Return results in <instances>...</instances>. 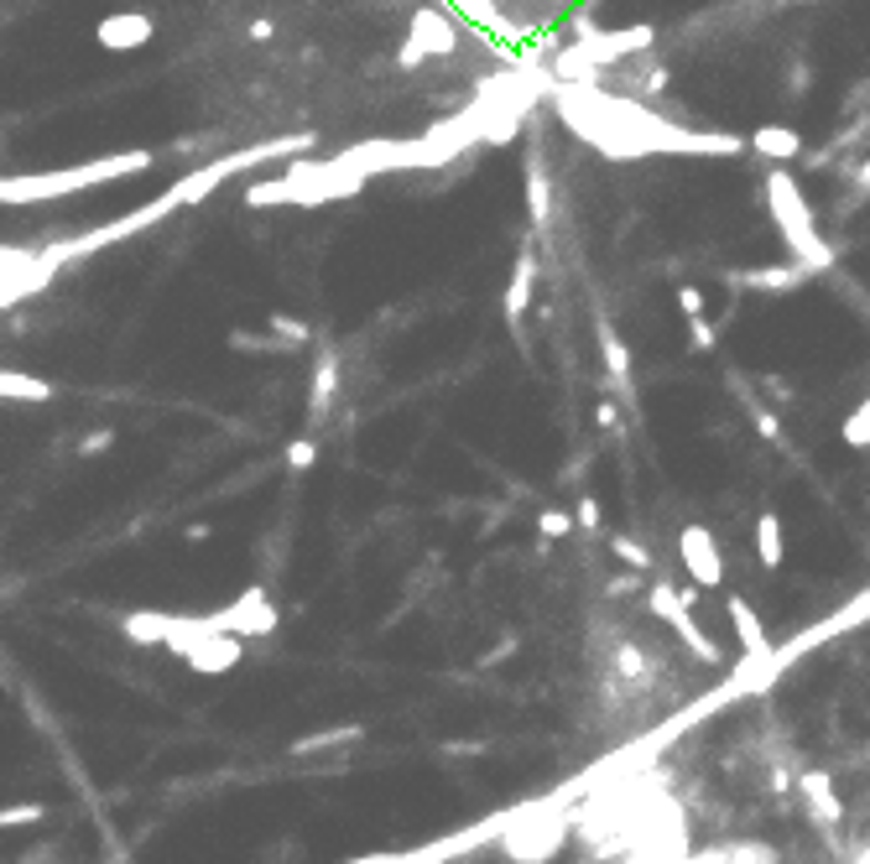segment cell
<instances>
[{"label":"cell","mask_w":870,"mask_h":864,"mask_svg":"<svg viewBox=\"0 0 870 864\" xmlns=\"http://www.w3.org/2000/svg\"><path fill=\"white\" fill-rule=\"evenodd\" d=\"M574 521H579V516H568V510H543V516H537V531H543L547 542H558V537H568V531H574Z\"/></svg>","instance_id":"obj_27"},{"label":"cell","mask_w":870,"mask_h":864,"mask_svg":"<svg viewBox=\"0 0 870 864\" xmlns=\"http://www.w3.org/2000/svg\"><path fill=\"white\" fill-rule=\"evenodd\" d=\"M527 214H532V224L543 230L547 220H553V199H547V177H543V167H532L527 172Z\"/></svg>","instance_id":"obj_23"},{"label":"cell","mask_w":870,"mask_h":864,"mask_svg":"<svg viewBox=\"0 0 870 864\" xmlns=\"http://www.w3.org/2000/svg\"><path fill=\"white\" fill-rule=\"evenodd\" d=\"M798 792H802V807H808V817H813L823 833H839V823H844V802L834 796V781H829V771H802V776H798Z\"/></svg>","instance_id":"obj_10"},{"label":"cell","mask_w":870,"mask_h":864,"mask_svg":"<svg viewBox=\"0 0 870 864\" xmlns=\"http://www.w3.org/2000/svg\"><path fill=\"white\" fill-rule=\"evenodd\" d=\"M532 292H537V255L522 251V261H516V272H512V287H506V323H512V334H522Z\"/></svg>","instance_id":"obj_14"},{"label":"cell","mask_w":870,"mask_h":864,"mask_svg":"<svg viewBox=\"0 0 870 864\" xmlns=\"http://www.w3.org/2000/svg\"><path fill=\"white\" fill-rule=\"evenodd\" d=\"M751 146L767 156V162H792V156H802V136L787 131V125H756Z\"/></svg>","instance_id":"obj_16"},{"label":"cell","mask_w":870,"mask_h":864,"mask_svg":"<svg viewBox=\"0 0 870 864\" xmlns=\"http://www.w3.org/2000/svg\"><path fill=\"white\" fill-rule=\"evenodd\" d=\"M610 552L626 562V568H636V573H647L651 568V552L641 542H631V537H610Z\"/></svg>","instance_id":"obj_26"},{"label":"cell","mask_w":870,"mask_h":864,"mask_svg":"<svg viewBox=\"0 0 870 864\" xmlns=\"http://www.w3.org/2000/svg\"><path fill=\"white\" fill-rule=\"evenodd\" d=\"M647 610L657 614V620H667V626L678 630V641L688 646V651H694L699 661H709V667L719 661V646L709 641V636H704V630L694 626V614H688L694 604H688V599H682V589H672L667 578H657V583L647 589Z\"/></svg>","instance_id":"obj_5"},{"label":"cell","mask_w":870,"mask_h":864,"mask_svg":"<svg viewBox=\"0 0 870 864\" xmlns=\"http://www.w3.org/2000/svg\"><path fill=\"white\" fill-rule=\"evenodd\" d=\"M230 349H240V355H292V344L272 339V328H266V334H245V328H235V334H230Z\"/></svg>","instance_id":"obj_22"},{"label":"cell","mask_w":870,"mask_h":864,"mask_svg":"<svg viewBox=\"0 0 870 864\" xmlns=\"http://www.w3.org/2000/svg\"><path fill=\"white\" fill-rule=\"evenodd\" d=\"M37 817H42V807H11V813H6V829H17V823H37Z\"/></svg>","instance_id":"obj_37"},{"label":"cell","mask_w":870,"mask_h":864,"mask_svg":"<svg viewBox=\"0 0 870 864\" xmlns=\"http://www.w3.org/2000/svg\"><path fill=\"white\" fill-rule=\"evenodd\" d=\"M266 328H272V334H282L292 349H303V344L313 339V328H307L303 318H287V313H272V323H266Z\"/></svg>","instance_id":"obj_25"},{"label":"cell","mask_w":870,"mask_h":864,"mask_svg":"<svg viewBox=\"0 0 870 864\" xmlns=\"http://www.w3.org/2000/svg\"><path fill=\"white\" fill-rule=\"evenodd\" d=\"M168 626H172V614H156V610H136L120 620L125 641H136V646H168Z\"/></svg>","instance_id":"obj_18"},{"label":"cell","mask_w":870,"mask_h":864,"mask_svg":"<svg viewBox=\"0 0 870 864\" xmlns=\"http://www.w3.org/2000/svg\"><path fill=\"white\" fill-rule=\"evenodd\" d=\"M104 448H115V433H110V427H100V433H89V438L79 443V454H104Z\"/></svg>","instance_id":"obj_34"},{"label":"cell","mask_w":870,"mask_h":864,"mask_svg":"<svg viewBox=\"0 0 870 864\" xmlns=\"http://www.w3.org/2000/svg\"><path fill=\"white\" fill-rule=\"evenodd\" d=\"M152 162H156L152 152H115V156H94V162H79V167H63V172L6 177V183H0V199H6V204H37V199H58V193H84V187L152 172Z\"/></svg>","instance_id":"obj_2"},{"label":"cell","mask_w":870,"mask_h":864,"mask_svg":"<svg viewBox=\"0 0 870 864\" xmlns=\"http://www.w3.org/2000/svg\"><path fill=\"white\" fill-rule=\"evenodd\" d=\"M564 838H568V817L558 807H532V813H522L506 829V854L522 864H543L564 848Z\"/></svg>","instance_id":"obj_4"},{"label":"cell","mask_w":870,"mask_h":864,"mask_svg":"<svg viewBox=\"0 0 870 864\" xmlns=\"http://www.w3.org/2000/svg\"><path fill=\"white\" fill-rule=\"evenodd\" d=\"M574 516H579V526H589V531H605V521H599V500H589V495L574 506Z\"/></svg>","instance_id":"obj_33"},{"label":"cell","mask_w":870,"mask_h":864,"mask_svg":"<svg viewBox=\"0 0 870 864\" xmlns=\"http://www.w3.org/2000/svg\"><path fill=\"white\" fill-rule=\"evenodd\" d=\"M767 209H771L777 235L787 240V251H792V261H798L802 272H829V266H834V251H829V240L819 235L813 209H808V199L798 193L792 172H782V167L767 172Z\"/></svg>","instance_id":"obj_3"},{"label":"cell","mask_w":870,"mask_h":864,"mask_svg":"<svg viewBox=\"0 0 870 864\" xmlns=\"http://www.w3.org/2000/svg\"><path fill=\"white\" fill-rule=\"evenodd\" d=\"M756 558H761V568H782V558H787L782 516H777V510H761V516H756Z\"/></svg>","instance_id":"obj_17"},{"label":"cell","mask_w":870,"mask_h":864,"mask_svg":"<svg viewBox=\"0 0 870 864\" xmlns=\"http://www.w3.org/2000/svg\"><path fill=\"white\" fill-rule=\"evenodd\" d=\"M725 610H730L735 641L746 646V657H761V651H767V626L756 620V610L746 604V599H740V593H730V604H725Z\"/></svg>","instance_id":"obj_15"},{"label":"cell","mask_w":870,"mask_h":864,"mask_svg":"<svg viewBox=\"0 0 870 864\" xmlns=\"http://www.w3.org/2000/svg\"><path fill=\"white\" fill-rule=\"evenodd\" d=\"M350 740H360V729H334V734H318V740H303V745H297V755H303V750H328V745H350Z\"/></svg>","instance_id":"obj_29"},{"label":"cell","mask_w":870,"mask_h":864,"mask_svg":"<svg viewBox=\"0 0 870 864\" xmlns=\"http://www.w3.org/2000/svg\"><path fill=\"white\" fill-rule=\"evenodd\" d=\"M0 396H6V401H52L58 390H52V380H37V375H21V370H6V375H0Z\"/></svg>","instance_id":"obj_19"},{"label":"cell","mask_w":870,"mask_h":864,"mask_svg":"<svg viewBox=\"0 0 870 864\" xmlns=\"http://www.w3.org/2000/svg\"><path fill=\"white\" fill-rule=\"evenodd\" d=\"M365 187V172L350 167V162H292L276 183H256L245 187V204L251 209H276V204H297V209H318L334 204V199H350Z\"/></svg>","instance_id":"obj_1"},{"label":"cell","mask_w":870,"mask_h":864,"mask_svg":"<svg viewBox=\"0 0 870 864\" xmlns=\"http://www.w3.org/2000/svg\"><path fill=\"white\" fill-rule=\"evenodd\" d=\"M251 37H256V42H266V37H276V21H272V17H256V21H251Z\"/></svg>","instance_id":"obj_38"},{"label":"cell","mask_w":870,"mask_h":864,"mask_svg":"<svg viewBox=\"0 0 870 864\" xmlns=\"http://www.w3.org/2000/svg\"><path fill=\"white\" fill-rule=\"evenodd\" d=\"M423 58H427V48H423V42H412V37H407V42L396 48V69H417Z\"/></svg>","instance_id":"obj_32"},{"label":"cell","mask_w":870,"mask_h":864,"mask_svg":"<svg viewBox=\"0 0 870 864\" xmlns=\"http://www.w3.org/2000/svg\"><path fill=\"white\" fill-rule=\"evenodd\" d=\"M214 620H220V630H230V636H272V630H276V604L266 599L261 583H251V589H240L235 604L220 610Z\"/></svg>","instance_id":"obj_8"},{"label":"cell","mask_w":870,"mask_h":864,"mask_svg":"<svg viewBox=\"0 0 870 864\" xmlns=\"http://www.w3.org/2000/svg\"><path fill=\"white\" fill-rule=\"evenodd\" d=\"M694 349H715V328H709V318H694Z\"/></svg>","instance_id":"obj_36"},{"label":"cell","mask_w":870,"mask_h":864,"mask_svg":"<svg viewBox=\"0 0 870 864\" xmlns=\"http://www.w3.org/2000/svg\"><path fill=\"white\" fill-rule=\"evenodd\" d=\"M802 276H808L802 266H792V272H782V266H756V272H746L740 282H746V287H761V292H787V287H798Z\"/></svg>","instance_id":"obj_21"},{"label":"cell","mask_w":870,"mask_h":864,"mask_svg":"<svg viewBox=\"0 0 870 864\" xmlns=\"http://www.w3.org/2000/svg\"><path fill=\"white\" fill-rule=\"evenodd\" d=\"M839 438L850 443V448H870V396L844 417V423H839Z\"/></svg>","instance_id":"obj_24"},{"label":"cell","mask_w":870,"mask_h":864,"mask_svg":"<svg viewBox=\"0 0 870 864\" xmlns=\"http://www.w3.org/2000/svg\"><path fill=\"white\" fill-rule=\"evenodd\" d=\"M756 438L777 443L782 438V417H777V411H756Z\"/></svg>","instance_id":"obj_31"},{"label":"cell","mask_w":870,"mask_h":864,"mask_svg":"<svg viewBox=\"0 0 870 864\" xmlns=\"http://www.w3.org/2000/svg\"><path fill=\"white\" fill-rule=\"evenodd\" d=\"M595 423L605 427V433H615V427H620V407H615V401H599V407H595Z\"/></svg>","instance_id":"obj_35"},{"label":"cell","mask_w":870,"mask_h":864,"mask_svg":"<svg viewBox=\"0 0 870 864\" xmlns=\"http://www.w3.org/2000/svg\"><path fill=\"white\" fill-rule=\"evenodd\" d=\"M678 313L682 318H704V292L699 287H678Z\"/></svg>","instance_id":"obj_30"},{"label":"cell","mask_w":870,"mask_h":864,"mask_svg":"<svg viewBox=\"0 0 870 864\" xmlns=\"http://www.w3.org/2000/svg\"><path fill=\"white\" fill-rule=\"evenodd\" d=\"M313 464H318V443H313V438H292L287 443V469L303 475V469H313Z\"/></svg>","instance_id":"obj_28"},{"label":"cell","mask_w":870,"mask_h":864,"mask_svg":"<svg viewBox=\"0 0 870 864\" xmlns=\"http://www.w3.org/2000/svg\"><path fill=\"white\" fill-rule=\"evenodd\" d=\"M412 42H423L427 58H448V52L459 48V32H454V21L444 11L423 6V11H412Z\"/></svg>","instance_id":"obj_12"},{"label":"cell","mask_w":870,"mask_h":864,"mask_svg":"<svg viewBox=\"0 0 870 864\" xmlns=\"http://www.w3.org/2000/svg\"><path fill=\"white\" fill-rule=\"evenodd\" d=\"M340 386H344L340 380V349L324 344V349H318V370H313V390H307V417H328Z\"/></svg>","instance_id":"obj_13"},{"label":"cell","mask_w":870,"mask_h":864,"mask_svg":"<svg viewBox=\"0 0 870 864\" xmlns=\"http://www.w3.org/2000/svg\"><path fill=\"white\" fill-rule=\"evenodd\" d=\"M599 355H605V370H610V386L626 396L631 390V355H626V344H620V334H610L605 328V339H599Z\"/></svg>","instance_id":"obj_20"},{"label":"cell","mask_w":870,"mask_h":864,"mask_svg":"<svg viewBox=\"0 0 870 864\" xmlns=\"http://www.w3.org/2000/svg\"><path fill=\"white\" fill-rule=\"evenodd\" d=\"M152 37H156L152 11H110V17H100V27H94V42H100L104 52H141Z\"/></svg>","instance_id":"obj_9"},{"label":"cell","mask_w":870,"mask_h":864,"mask_svg":"<svg viewBox=\"0 0 870 864\" xmlns=\"http://www.w3.org/2000/svg\"><path fill=\"white\" fill-rule=\"evenodd\" d=\"M860 183H866V187H870V162H866V167H860Z\"/></svg>","instance_id":"obj_39"},{"label":"cell","mask_w":870,"mask_h":864,"mask_svg":"<svg viewBox=\"0 0 870 864\" xmlns=\"http://www.w3.org/2000/svg\"><path fill=\"white\" fill-rule=\"evenodd\" d=\"M651 48V27H631V32H610V37H595V42H579L574 52H564V63L558 69L574 79V73L595 69V63H620V58H631V52Z\"/></svg>","instance_id":"obj_6"},{"label":"cell","mask_w":870,"mask_h":864,"mask_svg":"<svg viewBox=\"0 0 870 864\" xmlns=\"http://www.w3.org/2000/svg\"><path fill=\"white\" fill-rule=\"evenodd\" d=\"M183 661H189L193 672H204V678H220V672H230L240 661V641L230 630H209V636H199V641L183 651Z\"/></svg>","instance_id":"obj_11"},{"label":"cell","mask_w":870,"mask_h":864,"mask_svg":"<svg viewBox=\"0 0 870 864\" xmlns=\"http://www.w3.org/2000/svg\"><path fill=\"white\" fill-rule=\"evenodd\" d=\"M678 558L682 568H688V578L699 583V589H719L725 583V558H719V542H715V531L699 521H688L678 531Z\"/></svg>","instance_id":"obj_7"},{"label":"cell","mask_w":870,"mask_h":864,"mask_svg":"<svg viewBox=\"0 0 870 864\" xmlns=\"http://www.w3.org/2000/svg\"><path fill=\"white\" fill-rule=\"evenodd\" d=\"M798 6H808V0H798Z\"/></svg>","instance_id":"obj_40"}]
</instances>
